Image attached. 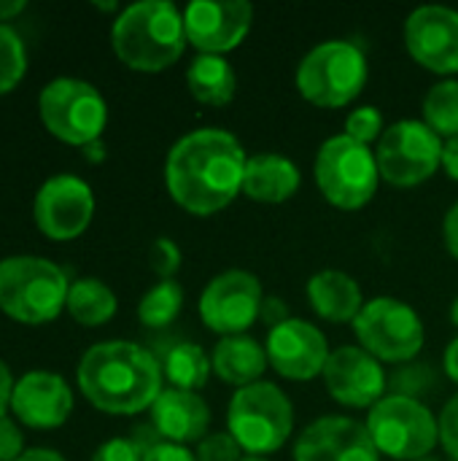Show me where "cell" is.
Wrapping results in <instances>:
<instances>
[{
    "mask_svg": "<svg viewBox=\"0 0 458 461\" xmlns=\"http://www.w3.org/2000/svg\"><path fill=\"white\" fill-rule=\"evenodd\" d=\"M24 454V438L19 432V427L3 416L0 419V461H16Z\"/></svg>",
    "mask_w": 458,
    "mask_h": 461,
    "instance_id": "e575fe53",
    "label": "cell"
},
{
    "mask_svg": "<svg viewBox=\"0 0 458 461\" xmlns=\"http://www.w3.org/2000/svg\"><path fill=\"white\" fill-rule=\"evenodd\" d=\"M11 411L27 427L54 429L67 421L73 411V392L59 375L35 370L16 381Z\"/></svg>",
    "mask_w": 458,
    "mask_h": 461,
    "instance_id": "d6986e66",
    "label": "cell"
},
{
    "mask_svg": "<svg viewBox=\"0 0 458 461\" xmlns=\"http://www.w3.org/2000/svg\"><path fill=\"white\" fill-rule=\"evenodd\" d=\"M148 265H151V270H154L162 281H173V276H175L178 267H181V249H178V243H173L170 238L154 240L151 254H148Z\"/></svg>",
    "mask_w": 458,
    "mask_h": 461,
    "instance_id": "1f68e13d",
    "label": "cell"
},
{
    "mask_svg": "<svg viewBox=\"0 0 458 461\" xmlns=\"http://www.w3.org/2000/svg\"><path fill=\"white\" fill-rule=\"evenodd\" d=\"M437 424H440V443H443V448L448 451L451 459L458 461V394L448 400V405L443 408Z\"/></svg>",
    "mask_w": 458,
    "mask_h": 461,
    "instance_id": "836d02e7",
    "label": "cell"
},
{
    "mask_svg": "<svg viewBox=\"0 0 458 461\" xmlns=\"http://www.w3.org/2000/svg\"><path fill=\"white\" fill-rule=\"evenodd\" d=\"M383 113L375 108V105H362V108H354L346 119V135L370 146L373 140H381L383 135Z\"/></svg>",
    "mask_w": 458,
    "mask_h": 461,
    "instance_id": "f546056e",
    "label": "cell"
},
{
    "mask_svg": "<svg viewBox=\"0 0 458 461\" xmlns=\"http://www.w3.org/2000/svg\"><path fill=\"white\" fill-rule=\"evenodd\" d=\"M302 184L300 167L283 157V154H256L248 157L246 165V178H243V194L254 203H265V205H278L286 203L297 194Z\"/></svg>",
    "mask_w": 458,
    "mask_h": 461,
    "instance_id": "44dd1931",
    "label": "cell"
},
{
    "mask_svg": "<svg viewBox=\"0 0 458 461\" xmlns=\"http://www.w3.org/2000/svg\"><path fill=\"white\" fill-rule=\"evenodd\" d=\"M151 427L162 438V443H200L211 427V408L197 392L162 389V394L151 405Z\"/></svg>",
    "mask_w": 458,
    "mask_h": 461,
    "instance_id": "ffe728a7",
    "label": "cell"
},
{
    "mask_svg": "<svg viewBox=\"0 0 458 461\" xmlns=\"http://www.w3.org/2000/svg\"><path fill=\"white\" fill-rule=\"evenodd\" d=\"M254 22V5L246 0H194L184 8L186 41L200 54H219L238 49Z\"/></svg>",
    "mask_w": 458,
    "mask_h": 461,
    "instance_id": "5bb4252c",
    "label": "cell"
},
{
    "mask_svg": "<svg viewBox=\"0 0 458 461\" xmlns=\"http://www.w3.org/2000/svg\"><path fill=\"white\" fill-rule=\"evenodd\" d=\"M92 213H94L92 186L70 173L49 178L35 194V205H32L38 230L51 240L78 238L89 227Z\"/></svg>",
    "mask_w": 458,
    "mask_h": 461,
    "instance_id": "4fadbf2b",
    "label": "cell"
},
{
    "mask_svg": "<svg viewBox=\"0 0 458 461\" xmlns=\"http://www.w3.org/2000/svg\"><path fill=\"white\" fill-rule=\"evenodd\" d=\"M246 165V149L232 132L219 127L194 130L167 154V192L184 211L213 216L243 192Z\"/></svg>",
    "mask_w": 458,
    "mask_h": 461,
    "instance_id": "6da1fadb",
    "label": "cell"
},
{
    "mask_svg": "<svg viewBox=\"0 0 458 461\" xmlns=\"http://www.w3.org/2000/svg\"><path fill=\"white\" fill-rule=\"evenodd\" d=\"M451 324L458 330V297L451 303Z\"/></svg>",
    "mask_w": 458,
    "mask_h": 461,
    "instance_id": "f6af8a7d",
    "label": "cell"
},
{
    "mask_svg": "<svg viewBox=\"0 0 458 461\" xmlns=\"http://www.w3.org/2000/svg\"><path fill=\"white\" fill-rule=\"evenodd\" d=\"M424 122L440 138H458V81L445 78L424 97Z\"/></svg>",
    "mask_w": 458,
    "mask_h": 461,
    "instance_id": "83f0119b",
    "label": "cell"
},
{
    "mask_svg": "<svg viewBox=\"0 0 458 461\" xmlns=\"http://www.w3.org/2000/svg\"><path fill=\"white\" fill-rule=\"evenodd\" d=\"M111 43L127 68L140 73H159L181 59L189 43L184 11L167 0L132 3L113 22Z\"/></svg>",
    "mask_w": 458,
    "mask_h": 461,
    "instance_id": "3957f363",
    "label": "cell"
},
{
    "mask_svg": "<svg viewBox=\"0 0 458 461\" xmlns=\"http://www.w3.org/2000/svg\"><path fill=\"white\" fill-rule=\"evenodd\" d=\"M443 238H445V246H448V254L458 259V203L451 205V211L445 213V221H443Z\"/></svg>",
    "mask_w": 458,
    "mask_h": 461,
    "instance_id": "74e56055",
    "label": "cell"
},
{
    "mask_svg": "<svg viewBox=\"0 0 458 461\" xmlns=\"http://www.w3.org/2000/svg\"><path fill=\"white\" fill-rule=\"evenodd\" d=\"M227 429L248 456H267L283 448L294 429L292 400L270 381L238 389L229 400Z\"/></svg>",
    "mask_w": 458,
    "mask_h": 461,
    "instance_id": "5b68a950",
    "label": "cell"
},
{
    "mask_svg": "<svg viewBox=\"0 0 458 461\" xmlns=\"http://www.w3.org/2000/svg\"><path fill=\"white\" fill-rule=\"evenodd\" d=\"M143 461H197L194 454L186 446H175V443H154L146 451Z\"/></svg>",
    "mask_w": 458,
    "mask_h": 461,
    "instance_id": "d590c367",
    "label": "cell"
},
{
    "mask_svg": "<svg viewBox=\"0 0 458 461\" xmlns=\"http://www.w3.org/2000/svg\"><path fill=\"white\" fill-rule=\"evenodd\" d=\"M27 70V51L22 38L8 27L0 24V95L11 92Z\"/></svg>",
    "mask_w": 458,
    "mask_h": 461,
    "instance_id": "f1b7e54d",
    "label": "cell"
},
{
    "mask_svg": "<svg viewBox=\"0 0 458 461\" xmlns=\"http://www.w3.org/2000/svg\"><path fill=\"white\" fill-rule=\"evenodd\" d=\"M84 159H86V162H92V165L103 162V159H105V143H103V140H92V143H86V146H84Z\"/></svg>",
    "mask_w": 458,
    "mask_h": 461,
    "instance_id": "7bdbcfd3",
    "label": "cell"
},
{
    "mask_svg": "<svg viewBox=\"0 0 458 461\" xmlns=\"http://www.w3.org/2000/svg\"><path fill=\"white\" fill-rule=\"evenodd\" d=\"M265 351L270 367L286 381H313L316 375H324L332 354L324 332L302 319H286L273 327Z\"/></svg>",
    "mask_w": 458,
    "mask_h": 461,
    "instance_id": "9a60e30c",
    "label": "cell"
},
{
    "mask_svg": "<svg viewBox=\"0 0 458 461\" xmlns=\"http://www.w3.org/2000/svg\"><path fill=\"white\" fill-rule=\"evenodd\" d=\"M186 86L189 95L202 105H229L238 92V76L227 57L219 54H200L192 59L186 70Z\"/></svg>",
    "mask_w": 458,
    "mask_h": 461,
    "instance_id": "cb8c5ba5",
    "label": "cell"
},
{
    "mask_svg": "<svg viewBox=\"0 0 458 461\" xmlns=\"http://www.w3.org/2000/svg\"><path fill=\"white\" fill-rule=\"evenodd\" d=\"M213 373L238 389H246L256 381H262L265 370H267V351L265 346H259L254 338L248 335H235V338H224L216 348H213Z\"/></svg>",
    "mask_w": 458,
    "mask_h": 461,
    "instance_id": "603a6c76",
    "label": "cell"
},
{
    "mask_svg": "<svg viewBox=\"0 0 458 461\" xmlns=\"http://www.w3.org/2000/svg\"><path fill=\"white\" fill-rule=\"evenodd\" d=\"M286 319H292V316H289V308H286L283 300H278V297L265 300V305H262V321L270 324V330L278 327V324H283Z\"/></svg>",
    "mask_w": 458,
    "mask_h": 461,
    "instance_id": "8d00e7d4",
    "label": "cell"
},
{
    "mask_svg": "<svg viewBox=\"0 0 458 461\" xmlns=\"http://www.w3.org/2000/svg\"><path fill=\"white\" fill-rule=\"evenodd\" d=\"M443 367H445V375L458 384V338H454L445 348V357H443Z\"/></svg>",
    "mask_w": 458,
    "mask_h": 461,
    "instance_id": "60d3db41",
    "label": "cell"
},
{
    "mask_svg": "<svg viewBox=\"0 0 458 461\" xmlns=\"http://www.w3.org/2000/svg\"><path fill=\"white\" fill-rule=\"evenodd\" d=\"M146 446L140 440H130V438H113L108 443H103L92 461H143L146 459Z\"/></svg>",
    "mask_w": 458,
    "mask_h": 461,
    "instance_id": "d6a6232c",
    "label": "cell"
},
{
    "mask_svg": "<svg viewBox=\"0 0 458 461\" xmlns=\"http://www.w3.org/2000/svg\"><path fill=\"white\" fill-rule=\"evenodd\" d=\"M356 338L367 354L378 362H410L424 348V324L421 316L397 297H375L364 303L362 313L354 321Z\"/></svg>",
    "mask_w": 458,
    "mask_h": 461,
    "instance_id": "8fae6325",
    "label": "cell"
},
{
    "mask_svg": "<svg viewBox=\"0 0 458 461\" xmlns=\"http://www.w3.org/2000/svg\"><path fill=\"white\" fill-rule=\"evenodd\" d=\"M294 461H381V451L367 424L348 416H324L300 435Z\"/></svg>",
    "mask_w": 458,
    "mask_h": 461,
    "instance_id": "ac0fdd59",
    "label": "cell"
},
{
    "mask_svg": "<svg viewBox=\"0 0 458 461\" xmlns=\"http://www.w3.org/2000/svg\"><path fill=\"white\" fill-rule=\"evenodd\" d=\"M67 276L40 257H8L0 262V311L22 324H46L67 305Z\"/></svg>",
    "mask_w": 458,
    "mask_h": 461,
    "instance_id": "277c9868",
    "label": "cell"
},
{
    "mask_svg": "<svg viewBox=\"0 0 458 461\" xmlns=\"http://www.w3.org/2000/svg\"><path fill=\"white\" fill-rule=\"evenodd\" d=\"M165 378L170 381L173 389L181 392H197L208 384L211 373H213V362L211 357L194 346V343H178L167 351L165 365H162Z\"/></svg>",
    "mask_w": 458,
    "mask_h": 461,
    "instance_id": "484cf974",
    "label": "cell"
},
{
    "mask_svg": "<svg viewBox=\"0 0 458 461\" xmlns=\"http://www.w3.org/2000/svg\"><path fill=\"white\" fill-rule=\"evenodd\" d=\"M67 313L84 327H100L116 316V294L100 278H78L67 292Z\"/></svg>",
    "mask_w": 458,
    "mask_h": 461,
    "instance_id": "d4e9b609",
    "label": "cell"
},
{
    "mask_svg": "<svg viewBox=\"0 0 458 461\" xmlns=\"http://www.w3.org/2000/svg\"><path fill=\"white\" fill-rule=\"evenodd\" d=\"M367 429L375 448L394 461L427 459L440 443V424L432 411L405 394H389L370 408Z\"/></svg>",
    "mask_w": 458,
    "mask_h": 461,
    "instance_id": "ba28073f",
    "label": "cell"
},
{
    "mask_svg": "<svg viewBox=\"0 0 458 461\" xmlns=\"http://www.w3.org/2000/svg\"><path fill=\"white\" fill-rule=\"evenodd\" d=\"M240 461H267V459H265V456H243Z\"/></svg>",
    "mask_w": 458,
    "mask_h": 461,
    "instance_id": "bcb514c9",
    "label": "cell"
},
{
    "mask_svg": "<svg viewBox=\"0 0 458 461\" xmlns=\"http://www.w3.org/2000/svg\"><path fill=\"white\" fill-rule=\"evenodd\" d=\"M16 461H65L57 451H49V448H32V451H24Z\"/></svg>",
    "mask_w": 458,
    "mask_h": 461,
    "instance_id": "b9f144b4",
    "label": "cell"
},
{
    "mask_svg": "<svg viewBox=\"0 0 458 461\" xmlns=\"http://www.w3.org/2000/svg\"><path fill=\"white\" fill-rule=\"evenodd\" d=\"M38 105L46 130L54 138L81 149L92 140H100L108 122V105L103 95L81 78L49 81Z\"/></svg>",
    "mask_w": 458,
    "mask_h": 461,
    "instance_id": "9c48e42d",
    "label": "cell"
},
{
    "mask_svg": "<svg viewBox=\"0 0 458 461\" xmlns=\"http://www.w3.org/2000/svg\"><path fill=\"white\" fill-rule=\"evenodd\" d=\"M443 138L418 119L394 122L378 140L375 159L381 178L391 186H418L443 167Z\"/></svg>",
    "mask_w": 458,
    "mask_h": 461,
    "instance_id": "30bf717a",
    "label": "cell"
},
{
    "mask_svg": "<svg viewBox=\"0 0 458 461\" xmlns=\"http://www.w3.org/2000/svg\"><path fill=\"white\" fill-rule=\"evenodd\" d=\"M443 167H445L451 181H458V138L445 140V146H443Z\"/></svg>",
    "mask_w": 458,
    "mask_h": 461,
    "instance_id": "ab89813d",
    "label": "cell"
},
{
    "mask_svg": "<svg viewBox=\"0 0 458 461\" xmlns=\"http://www.w3.org/2000/svg\"><path fill=\"white\" fill-rule=\"evenodd\" d=\"M262 281L248 270H227L211 278L200 297L202 324L224 338L246 335L262 319Z\"/></svg>",
    "mask_w": 458,
    "mask_h": 461,
    "instance_id": "7c38bea8",
    "label": "cell"
},
{
    "mask_svg": "<svg viewBox=\"0 0 458 461\" xmlns=\"http://www.w3.org/2000/svg\"><path fill=\"white\" fill-rule=\"evenodd\" d=\"M316 184L335 208L359 211L364 208L381 184L375 151L370 146L343 135L327 138L316 154Z\"/></svg>",
    "mask_w": 458,
    "mask_h": 461,
    "instance_id": "52a82bcc",
    "label": "cell"
},
{
    "mask_svg": "<svg viewBox=\"0 0 458 461\" xmlns=\"http://www.w3.org/2000/svg\"><path fill=\"white\" fill-rule=\"evenodd\" d=\"M78 389L103 413L135 416L162 394V367L138 343L105 340L81 357Z\"/></svg>",
    "mask_w": 458,
    "mask_h": 461,
    "instance_id": "7a4b0ae2",
    "label": "cell"
},
{
    "mask_svg": "<svg viewBox=\"0 0 458 461\" xmlns=\"http://www.w3.org/2000/svg\"><path fill=\"white\" fill-rule=\"evenodd\" d=\"M324 384L346 408H375L386 392V373L362 346H340L329 354Z\"/></svg>",
    "mask_w": 458,
    "mask_h": 461,
    "instance_id": "e0dca14e",
    "label": "cell"
},
{
    "mask_svg": "<svg viewBox=\"0 0 458 461\" xmlns=\"http://www.w3.org/2000/svg\"><path fill=\"white\" fill-rule=\"evenodd\" d=\"M370 76L364 51L351 41H324L313 46L297 68L300 95L319 108L354 103Z\"/></svg>",
    "mask_w": 458,
    "mask_h": 461,
    "instance_id": "8992f818",
    "label": "cell"
},
{
    "mask_svg": "<svg viewBox=\"0 0 458 461\" xmlns=\"http://www.w3.org/2000/svg\"><path fill=\"white\" fill-rule=\"evenodd\" d=\"M24 0H0V24L5 22V19H13L16 14H22L24 11Z\"/></svg>",
    "mask_w": 458,
    "mask_h": 461,
    "instance_id": "ee69618b",
    "label": "cell"
},
{
    "mask_svg": "<svg viewBox=\"0 0 458 461\" xmlns=\"http://www.w3.org/2000/svg\"><path fill=\"white\" fill-rule=\"evenodd\" d=\"M181 308H184L181 284L178 281H159L138 303V319H140V324H146L151 330H162L178 319Z\"/></svg>",
    "mask_w": 458,
    "mask_h": 461,
    "instance_id": "4316f807",
    "label": "cell"
},
{
    "mask_svg": "<svg viewBox=\"0 0 458 461\" xmlns=\"http://www.w3.org/2000/svg\"><path fill=\"white\" fill-rule=\"evenodd\" d=\"M240 446L229 432H211L197 443L194 459L197 461H240Z\"/></svg>",
    "mask_w": 458,
    "mask_h": 461,
    "instance_id": "4dcf8cb0",
    "label": "cell"
},
{
    "mask_svg": "<svg viewBox=\"0 0 458 461\" xmlns=\"http://www.w3.org/2000/svg\"><path fill=\"white\" fill-rule=\"evenodd\" d=\"M410 57L440 76L458 73V11L448 5H421L405 22Z\"/></svg>",
    "mask_w": 458,
    "mask_h": 461,
    "instance_id": "2e32d148",
    "label": "cell"
},
{
    "mask_svg": "<svg viewBox=\"0 0 458 461\" xmlns=\"http://www.w3.org/2000/svg\"><path fill=\"white\" fill-rule=\"evenodd\" d=\"M308 300H310L313 311L332 324L356 321V316L364 308V297H362L356 278H351L343 270L316 273L308 281Z\"/></svg>",
    "mask_w": 458,
    "mask_h": 461,
    "instance_id": "7402d4cb",
    "label": "cell"
},
{
    "mask_svg": "<svg viewBox=\"0 0 458 461\" xmlns=\"http://www.w3.org/2000/svg\"><path fill=\"white\" fill-rule=\"evenodd\" d=\"M13 378H11V370L0 362V419L5 416V411L11 408V397H13Z\"/></svg>",
    "mask_w": 458,
    "mask_h": 461,
    "instance_id": "f35d334b",
    "label": "cell"
}]
</instances>
